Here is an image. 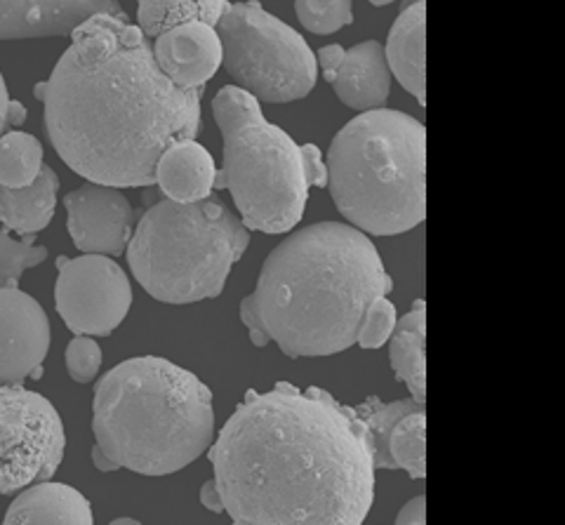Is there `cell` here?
Listing matches in <instances>:
<instances>
[{
    "label": "cell",
    "instance_id": "24",
    "mask_svg": "<svg viewBox=\"0 0 565 525\" xmlns=\"http://www.w3.org/2000/svg\"><path fill=\"white\" fill-rule=\"evenodd\" d=\"M359 413V417L367 425L370 429V439H373V448H375V467L377 469H392V460H388L386 452V441L388 433H392L394 425L398 422L401 417L424 410V404H417L415 398H405V400H396V404H384L382 398L370 396L365 398L359 408H353Z\"/></svg>",
    "mask_w": 565,
    "mask_h": 525
},
{
    "label": "cell",
    "instance_id": "3",
    "mask_svg": "<svg viewBox=\"0 0 565 525\" xmlns=\"http://www.w3.org/2000/svg\"><path fill=\"white\" fill-rule=\"evenodd\" d=\"M394 290L377 245L344 222L305 226L264 259L241 321L255 346L274 342L288 358L347 352L367 304Z\"/></svg>",
    "mask_w": 565,
    "mask_h": 525
},
{
    "label": "cell",
    "instance_id": "18",
    "mask_svg": "<svg viewBox=\"0 0 565 525\" xmlns=\"http://www.w3.org/2000/svg\"><path fill=\"white\" fill-rule=\"evenodd\" d=\"M153 174L168 201L196 203L205 201L215 189L217 165L212 153L196 139H184L161 153Z\"/></svg>",
    "mask_w": 565,
    "mask_h": 525
},
{
    "label": "cell",
    "instance_id": "4",
    "mask_svg": "<svg viewBox=\"0 0 565 525\" xmlns=\"http://www.w3.org/2000/svg\"><path fill=\"white\" fill-rule=\"evenodd\" d=\"M93 433L99 471L174 474L196 462L215 439L212 392L163 356L128 358L97 382Z\"/></svg>",
    "mask_w": 565,
    "mask_h": 525
},
{
    "label": "cell",
    "instance_id": "20",
    "mask_svg": "<svg viewBox=\"0 0 565 525\" xmlns=\"http://www.w3.org/2000/svg\"><path fill=\"white\" fill-rule=\"evenodd\" d=\"M60 178L50 165L41 168L33 184L24 189L0 186V222L8 232L20 236H35L55 217Z\"/></svg>",
    "mask_w": 565,
    "mask_h": 525
},
{
    "label": "cell",
    "instance_id": "16",
    "mask_svg": "<svg viewBox=\"0 0 565 525\" xmlns=\"http://www.w3.org/2000/svg\"><path fill=\"white\" fill-rule=\"evenodd\" d=\"M427 0H408L388 31L384 57L388 72L419 107H427Z\"/></svg>",
    "mask_w": 565,
    "mask_h": 525
},
{
    "label": "cell",
    "instance_id": "6",
    "mask_svg": "<svg viewBox=\"0 0 565 525\" xmlns=\"http://www.w3.org/2000/svg\"><path fill=\"white\" fill-rule=\"evenodd\" d=\"M212 114L224 144L215 189L232 194L247 232H292L305 217L311 186H328L321 149L297 144L236 85H224L215 95Z\"/></svg>",
    "mask_w": 565,
    "mask_h": 525
},
{
    "label": "cell",
    "instance_id": "15",
    "mask_svg": "<svg viewBox=\"0 0 565 525\" xmlns=\"http://www.w3.org/2000/svg\"><path fill=\"white\" fill-rule=\"evenodd\" d=\"M153 57L174 85L203 90L222 66V41L215 26L189 22L161 33L153 45Z\"/></svg>",
    "mask_w": 565,
    "mask_h": 525
},
{
    "label": "cell",
    "instance_id": "32",
    "mask_svg": "<svg viewBox=\"0 0 565 525\" xmlns=\"http://www.w3.org/2000/svg\"><path fill=\"white\" fill-rule=\"evenodd\" d=\"M370 6H375V8H384V6H392L394 0H367Z\"/></svg>",
    "mask_w": 565,
    "mask_h": 525
},
{
    "label": "cell",
    "instance_id": "10",
    "mask_svg": "<svg viewBox=\"0 0 565 525\" xmlns=\"http://www.w3.org/2000/svg\"><path fill=\"white\" fill-rule=\"evenodd\" d=\"M55 307L74 335L109 338L132 307L128 274L114 257H57Z\"/></svg>",
    "mask_w": 565,
    "mask_h": 525
},
{
    "label": "cell",
    "instance_id": "31",
    "mask_svg": "<svg viewBox=\"0 0 565 525\" xmlns=\"http://www.w3.org/2000/svg\"><path fill=\"white\" fill-rule=\"evenodd\" d=\"M109 525H141L137 518H128V516H122V518H116V521H111Z\"/></svg>",
    "mask_w": 565,
    "mask_h": 525
},
{
    "label": "cell",
    "instance_id": "2",
    "mask_svg": "<svg viewBox=\"0 0 565 525\" xmlns=\"http://www.w3.org/2000/svg\"><path fill=\"white\" fill-rule=\"evenodd\" d=\"M35 85L60 159L93 184L153 186L161 153L201 130V95L174 85L139 26L93 14Z\"/></svg>",
    "mask_w": 565,
    "mask_h": 525
},
{
    "label": "cell",
    "instance_id": "5",
    "mask_svg": "<svg viewBox=\"0 0 565 525\" xmlns=\"http://www.w3.org/2000/svg\"><path fill=\"white\" fill-rule=\"evenodd\" d=\"M326 170L353 229L396 236L427 217V130L411 114L373 109L351 118L332 137Z\"/></svg>",
    "mask_w": 565,
    "mask_h": 525
},
{
    "label": "cell",
    "instance_id": "23",
    "mask_svg": "<svg viewBox=\"0 0 565 525\" xmlns=\"http://www.w3.org/2000/svg\"><path fill=\"white\" fill-rule=\"evenodd\" d=\"M392 469L408 471L411 479L427 476V413L417 410L401 417L386 441Z\"/></svg>",
    "mask_w": 565,
    "mask_h": 525
},
{
    "label": "cell",
    "instance_id": "30",
    "mask_svg": "<svg viewBox=\"0 0 565 525\" xmlns=\"http://www.w3.org/2000/svg\"><path fill=\"white\" fill-rule=\"evenodd\" d=\"M10 95H8V85L3 74H0V135H3L10 126Z\"/></svg>",
    "mask_w": 565,
    "mask_h": 525
},
{
    "label": "cell",
    "instance_id": "14",
    "mask_svg": "<svg viewBox=\"0 0 565 525\" xmlns=\"http://www.w3.org/2000/svg\"><path fill=\"white\" fill-rule=\"evenodd\" d=\"M93 14L128 20L116 0H0V41L68 36Z\"/></svg>",
    "mask_w": 565,
    "mask_h": 525
},
{
    "label": "cell",
    "instance_id": "28",
    "mask_svg": "<svg viewBox=\"0 0 565 525\" xmlns=\"http://www.w3.org/2000/svg\"><path fill=\"white\" fill-rule=\"evenodd\" d=\"M66 371L78 384H90L102 367V346L87 335H76L66 346Z\"/></svg>",
    "mask_w": 565,
    "mask_h": 525
},
{
    "label": "cell",
    "instance_id": "8",
    "mask_svg": "<svg viewBox=\"0 0 565 525\" xmlns=\"http://www.w3.org/2000/svg\"><path fill=\"white\" fill-rule=\"evenodd\" d=\"M222 64L236 87L257 101L288 104L305 99L318 81L316 52L257 0L232 3L215 26Z\"/></svg>",
    "mask_w": 565,
    "mask_h": 525
},
{
    "label": "cell",
    "instance_id": "7",
    "mask_svg": "<svg viewBox=\"0 0 565 525\" xmlns=\"http://www.w3.org/2000/svg\"><path fill=\"white\" fill-rule=\"evenodd\" d=\"M250 245V232L220 199L161 201L135 226L126 248L137 283L163 304L215 300Z\"/></svg>",
    "mask_w": 565,
    "mask_h": 525
},
{
    "label": "cell",
    "instance_id": "26",
    "mask_svg": "<svg viewBox=\"0 0 565 525\" xmlns=\"http://www.w3.org/2000/svg\"><path fill=\"white\" fill-rule=\"evenodd\" d=\"M297 20L316 36H332L353 22V0H295Z\"/></svg>",
    "mask_w": 565,
    "mask_h": 525
},
{
    "label": "cell",
    "instance_id": "9",
    "mask_svg": "<svg viewBox=\"0 0 565 525\" xmlns=\"http://www.w3.org/2000/svg\"><path fill=\"white\" fill-rule=\"evenodd\" d=\"M66 433L57 408L22 384H0V495L55 476Z\"/></svg>",
    "mask_w": 565,
    "mask_h": 525
},
{
    "label": "cell",
    "instance_id": "11",
    "mask_svg": "<svg viewBox=\"0 0 565 525\" xmlns=\"http://www.w3.org/2000/svg\"><path fill=\"white\" fill-rule=\"evenodd\" d=\"M68 234L83 255L118 257L126 253L135 207L116 186L87 182L64 196Z\"/></svg>",
    "mask_w": 565,
    "mask_h": 525
},
{
    "label": "cell",
    "instance_id": "13",
    "mask_svg": "<svg viewBox=\"0 0 565 525\" xmlns=\"http://www.w3.org/2000/svg\"><path fill=\"white\" fill-rule=\"evenodd\" d=\"M316 64L338 99L353 111L384 109L392 95V72L380 41H363L349 50L338 43L326 45L316 52Z\"/></svg>",
    "mask_w": 565,
    "mask_h": 525
},
{
    "label": "cell",
    "instance_id": "21",
    "mask_svg": "<svg viewBox=\"0 0 565 525\" xmlns=\"http://www.w3.org/2000/svg\"><path fill=\"white\" fill-rule=\"evenodd\" d=\"M228 6V0H137V22L147 39H158L189 22L217 26Z\"/></svg>",
    "mask_w": 565,
    "mask_h": 525
},
{
    "label": "cell",
    "instance_id": "25",
    "mask_svg": "<svg viewBox=\"0 0 565 525\" xmlns=\"http://www.w3.org/2000/svg\"><path fill=\"white\" fill-rule=\"evenodd\" d=\"M47 248L35 245V236L14 240L8 229H0V288H17L26 269L43 265Z\"/></svg>",
    "mask_w": 565,
    "mask_h": 525
},
{
    "label": "cell",
    "instance_id": "27",
    "mask_svg": "<svg viewBox=\"0 0 565 525\" xmlns=\"http://www.w3.org/2000/svg\"><path fill=\"white\" fill-rule=\"evenodd\" d=\"M396 321H398L396 304L388 302L386 297H377V300L367 304V309L363 313L356 344L361 349H367V352L370 349L384 346L388 342V338H392Z\"/></svg>",
    "mask_w": 565,
    "mask_h": 525
},
{
    "label": "cell",
    "instance_id": "1",
    "mask_svg": "<svg viewBox=\"0 0 565 525\" xmlns=\"http://www.w3.org/2000/svg\"><path fill=\"white\" fill-rule=\"evenodd\" d=\"M207 460L222 514L247 525H363L375 500L370 429L321 387L247 389Z\"/></svg>",
    "mask_w": 565,
    "mask_h": 525
},
{
    "label": "cell",
    "instance_id": "17",
    "mask_svg": "<svg viewBox=\"0 0 565 525\" xmlns=\"http://www.w3.org/2000/svg\"><path fill=\"white\" fill-rule=\"evenodd\" d=\"M3 525H95L93 504L66 483H33L10 504Z\"/></svg>",
    "mask_w": 565,
    "mask_h": 525
},
{
    "label": "cell",
    "instance_id": "19",
    "mask_svg": "<svg viewBox=\"0 0 565 525\" xmlns=\"http://www.w3.org/2000/svg\"><path fill=\"white\" fill-rule=\"evenodd\" d=\"M388 363L417 404L427 400V302L415 300L388 338Z\"/></svg>",
    "mask_w": 565,
    "mask_h": 525
},
{
    "label": "cell",
    "instance_id": "22",
    "mask_svg": "<svg viewBox=\"0 0 565 525\" xmlns=\"http://www.w3.org/2000/svg\"><path fill=\"white\" fill-rule=\"evenodd\" d=\"M43 144L29 132L0 135V186L24 189L35 182L43 168Z\"/></svg>",
    "mask_w": 565,
    "mask_h": 525
},
{
    "label": "cell",
    "instance_id": "12",
    "mask_svg": "<svg viewBox=\"0 0 565 525\" xmlns=\"http://www.w3.org/2000/svg\"><path fill=\"white\" fill-rule=\"evenodd\" d=\"M47 352L45 309L20 288H0V384L41 379Z\"/></svg>",
    "mask_w": 565,
    "mask_h": 525
},
{
    "label": "cell",
    "instance_id": "33",
    "mask_svg": "<svg viewBox=\"0 0 565 525\" xmlns=\"http://www.w3.org/2000/svg\"><path fill=\"white\" fill-rule=\"evenodd\" d=\"M232 525H247V523H241V521H234Z\"/></svg>",
    "mask_w": 565,
    "mask_h": 525
},
{
    "label": "cell",
    "instance_id": "29",
    "mask_svg": "<svg viewBox=\"0 0 565 525\" xmlns=\"http://www.w3.org/2000/svg\"><path fill=\"white\" fill-rule=\"evenodd\" d=\"M394 525H427V497L419 495L405 504Z\"/></svg>",
    "mask_w": 565,
    "mask_h": 525
}]
</instances>
